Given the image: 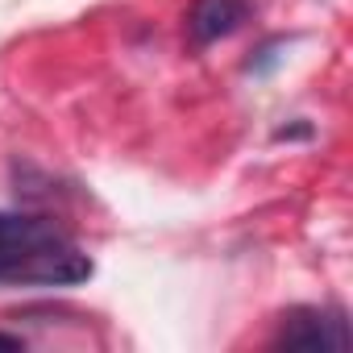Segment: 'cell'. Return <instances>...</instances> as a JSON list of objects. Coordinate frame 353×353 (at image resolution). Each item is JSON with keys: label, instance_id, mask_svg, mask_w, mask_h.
<instances>
[{"label": "cell", "instance_id": "5", "mask_svg": "<svg viewBox=\"0 0 353 353\" xmlns=\"http://www.w3.org/2000/svg\"><path fill=\"white\" fill-rule=\"evenodd\" d=\"M0 349H26V336H17V332H0Z\"/></svg>", "mask_w": 353, "mask_h": 353}, {"label": "cell", "instance_id": "1", "mask_svg": "<svg viewBox=\"0 0 353 353\" xmlns=\"http://www.w3.org/2000/svg\"><path fill=\"white\" fill-rule=\"evenodd\" d=\"M96 262L50 216L0 212V287H75Z\"/></svg>", "mask_w": 353, "mask_h": 353}, {"label": "cell", "instance_id": "2", "mask_svg": "<svg viewBox=\"0 0 353 353\" xmlns=\"http://www.w3.org/2000/svg\"><path fill=\"white\" fill-rule=\"evenodd\" d=\"M353 341L341 307H291L279 316L274 349H307V353H345Z\"/></svg>", "mask_w": 353, "mask_h": 353}, {"label": "cell", "instance_id": "4", "mask_svg": "<svg viewBox=\"0 0 353 353\" xmlns=\"http://www.w3.org/2000/svg\"><path fill=\"white\" fill-rule=\"evenodd\" d=\"M274 137H279V141H283V137H312V125H283Z\"/></svg>", "mask_w": 353, "mask_h": 353}, {"label": "cell", "instance_id": "3", "mask_svg": "<svg viewBox=\"0 0 353 353\" xmlns=\"http://www.w3.org/2000/svg\"><path fill=\"white\" fill-rule=\"evenodd\" d=\"M250 13H254L250 0H196L188 9V38L196 50L216 46V42L233 38L250 21Z\"/></svg>", "mask_w": 353, "mask_h": 353}]
</instances>
